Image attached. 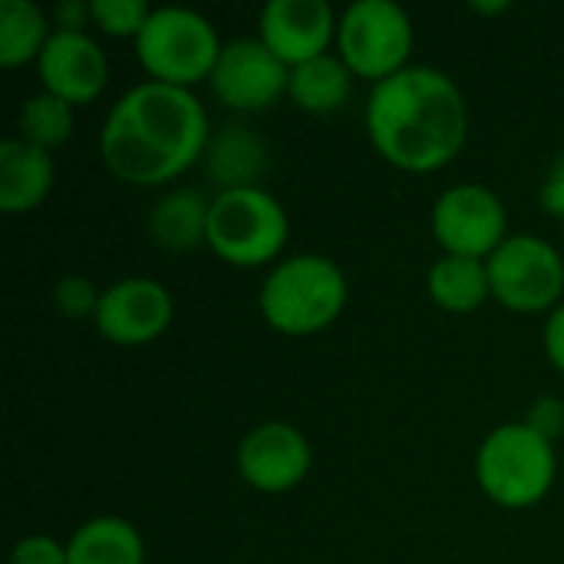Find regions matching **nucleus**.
<instances>
[{
	"instance_id": "f257e3e1",
	"label": "nucleus",
	"mask_w": 564,
	"mask_h": 564,
	"mask_svg": "<svg viewBox=\"0 0 564 564\" xmlns=\"http://www.w3.org/2000/svg\"><path fill=\"white\" fill-rule=\"evenodd\" d=\"M208 139V112L192 89L145 79L112 102L99 129V159L112 178L155 188L198 165Z\"/></svg>"
},
{
	"instance_id": "f03ea898",
	"label": "nucleus",
	"mask_w": 564,
	"mask_h": 564,
	"mask_svg": "<svg viewBox=\"0 0 564 564\" xmlns=\"http://www.w3.org/2000/svg\"><path fill=\"white\" fill-rule=\"evenodd\" d=\"M367 132L387 165L410 175H433L463 152L469 106L449 73L406 66L370 89Z\"/></svg>"
},
{
	"instance_id": "7ed1b4c3",
	"label": "nucleus",
	"mask_w": 564,
	"mask_h": 564,
	"mask_svg": "<svg viewBox=\"0 0 564 564\" xmlns=\"http://www.w3.org/2000/svg\"><path fill=\"white\" fill-rule=\"evenodd\" d=\"M347 297L344 268L327 254L304 251L281 258L268 271L258 307L271 330L284 337H314L344 317Z\"/></svg>"
},
{
	"instance_id": "20e7f679",
	"label": "nucleus",
	"mask_w": 564,
	"mask_h": 564,
	"mask_svg": "<svg viewBox=\"0 0 564 564\" xmlns=\"http://www.w3.org/2000/svg\"><path fill=\"white\" fill-rule=\"evenodd\" d=\"M555 443L539 436L525 420L496 426L476 449V482L499 509H535L555 489Z\"/></svg>"
},
{
	"instance_id": "39448f33",
	"label": "nucleus",
	"mask_w": 564,
	"mask_h": 564,
	"mask_svg": "<svg viewBox=\"0 0 564 564\" xmlns=\"http://www.w3.org/2000/svg\"><path fill=\"white\" fill-rule=\"evenodd\" d=\"M291 238L284 205L261 185L228 188L212 198L205 245L231 268H264L281 261Z\"/></svg>"
},
{
	"instance_id": "423d86ee",
	"label": "nucleus",
	"mask_w": 564,
	"mask_h": 564,
	"mask_svg": "<svg viewBox=\"0 0 564 564\" xmlns=\"http://www.w3.org/2000/svg\"><path fill=\"white\" fill-rule=\"evenodd\" d=\"M225 43L208 17L185 7H159L152 10L149 23L135 36L139 66L149 73L152 83L195 89L208 83Z\"/></svg>"
},
{
	"instance_id": "0eeeda50",
	"label": "nucleus",
	"mask_w": 564,
	"mask_h": 564,
	"mask_svg": "<svg viewBox=\"0 0 564 564\" xmlns=\"http://www.w3.org/2000/svg\"><path fill=\"white\" fill-rule=\"evenodd\" d=\"M334 53L373 86L403 73L413 53V20L393 0H354L337 20Z\"/></svg>"
},
{
	"instance_id": "6e6552de",
	"label": "nucleus",
	"mask_w": 564,
	"mask_h": 564,
	"mask_svg": "<svg viewBox=\"0 0 564 564\" xmlns=\"http://www.w3.org/2000/svg\"><path fill=\"white\" fill-rule=\"evenodd\" d=\"M486 268L492 301L512 314H552L562 304L564 258L539 235H509Z\"/></svg>"
},
{
	"instance_id": "1a4fd4ad",
	"label": "nucleus",
	"mask_w": 564,
	"mask_h": 564,
	"mask_svg": "<svg viewBox=\"0 0 564 564\" xmlns=\"http://www.w3.org/2000/svg\"><path fill=\"white\" fill-rule=\"evenodd\" d=\"M430 225L443 254L456 258L489 261L509 238L506 202L489 185L476 182H463L440 192Z\"/></svg>"
},
{
	"instance_id": "9d476101",
	"label": "nucleus",
	"mask_w": 564,
	"mask_h": 564,
	"mask_svg": "<svg viewBox=\"0 0 564 564\" xmlns=\"http://www.w3.org/2000/svg\"><path fill=\"white\" fill-rule=\"evenodd\" d=\"M172 321L175 301L165 284L152 278H122L102 291L93 327L112 347H145L155 344Z\"/></svg>"
},
{
	"instance_id": "9b49d317",
	"label": "nucleus",
	"mask_w": 564,
	"mask_h": 564,
	"mask_svg": "<svg viewBox=\"0 0 564 564\" xmlns=\"http://www.w3.org/2000/svg\"><path fill=\"white\" fill-rule=\"evenodd\" d=\"M235 466L254 492L281 496L307 479L314 466V449L297 426L284 420H268L245 433L235 453Z\"/></svg>"
},
{
	"instance_id": "f8f14e48",
	"label": "nucleus",
	"mask_w": 564,
	"mask_h": 564,
	"mask_svg": "<svg viewBox=\"0 0 564 564\" xmlns=\"http://www.w3.org/2000/svg\"><path fill=\"white\" fill-rule=\"evenodd\" d=\"M208 83L215 99L231 112H261L288 96L291 69L258 36H245L225 43Z\"/></svg>"
},
{
	"instance_id": "ddd939ff",
	"label": "nucleus",
	"mask_w": 564,
	"mask_h": 564,
	"mask_svg": "<svg viewBox=\"0 0 564 564\" xmlns=\"http://www.w3.org/2000/svg\"><path fill=\"white\" fill-rule=\"evenodd\" d=\"M337 13L327 0H271L258 17V40L288 66H301L330 53L337 40Z\"/></svg>"
},
{
	"instance_id": "4468645a",
	"label": "nucleus",
	"mask_w": 564,
	"mask_h": 564,
	"mask_svg": "<svg viewBox=\"0 0 564 564\" xmlns=\"http://www.w3.org/2000/svg\"><path fill=\"white\" fill-rule=\"evenodd\" d=\"M36 76L43 93L76 106H89L102 96L109 83V59L89 33L53 30L50 43L36 59Z\"/></svg>"
},
{
	"instance_id": "2eb2a0df",
	"label": "nucleus",
	"mask_w": 564,
	"mask_h": 564,
	"mask_svg": "<svg viewBox=\"0 0 564 564\" xmlns=\"http://www.w3.org/2000/svg\"><path fill=\"white\" fill-rule=\"evenodd\" d=\"M56 182L53 155L10 135L0 142V208L7 215H26L40 208Z\"/></svg>"
},
{
	"instance_id": "dca6fc26",
	"label": "nucleus",
	"mask_w": 564,
	"mask_h": 564,
	"mask_svg": "<svg viewBox=\"0 0 564 564\" xmlns=\"http://www.w3.org/2000/svg\"><path fill=\"white\" fill-rule=\"evenodd\" d=\"M205 175L218 185V192L228 188H248L258 185V178L268 169V149L248 126H221L212 132L208 149L202 155Z\"/></svg>"
},
{
	"instance_id": "f3484780",
	"label": "nucleus",
	"mask_w": 564,
	"mask_h": 564,
	"mask_svg": "<svg viewBox=\"0 0 564 564\" xmlns=\"http://www.w3.org/2000/svg\"><path fill=\"white\" fill-rule=\"evenodd\" d=\"M69 564H145V542L129 519L96 516L66 542Z\"/></svg>"
},
{
	"instance_id": "a211bd4d",
	"label": "nucleus",
	"mask_w": 564,
	"mask_h": 564,
	"mask_svg": "<svg viewBox=\"0 0 564 564\" xmlns=\"http://www.w3.org/2000/svg\"><path fill=\"white\" fill-rule=\"evenodd\" d=\"M208 208L212 202L195 188L165 192L149 215V235L165 251H192L205 245L208 235Z\"/></svg>"
},
{
	"instance_id": "6ab92c4d",
	"label": "nucleus",
	"mask_w": 564,
	"mask_h": 564,
	"mask_svg": "<svg viewBox=\"0 0 564 564\" xmlns=\"http://www.w3.org/2000/svg\"><path fill=\"white\" fill-rule=\"evenodd\" d=\"M354 93V73L344 66L337 53H324L291 69L288 96L307 116H330L337 112Z\"/></svg>"
},
{
	"instance_id": "aec40b11",
	"label": "nucleus",
	"mask_w": 564,
	"mask_h": 564,
	"mask_svg": "<svg viewBox=\"0 0 564 564\" xmlns=\"http://www.w3.org/2000/svg\"><path fill=\"white\" fill-rule=\"evenodd\" d=\"M426 288H430L433 304L446 314H473L486 301H492L489 268L486 261H476V258L440 254L430 268Z\"/></svg>"
},
{
	"instance_id": "412c9836",
	"label": "nucleus",
	"mask_w": 564,
	"mask_h": 564,
	"mask_svg": "<svg viewBox=\"0 0 564 564\" xmlns=\"http://www.w3.org/2000/svg\"><path fill=\"white\" fill-rule=\"evenodd\" d=\"M50 20L53 17H46V10L33 0H0V66H36L43 46L56 30L50 26Z\"/></svg>"
},
{
	"instance_id": "4be33fe9",
	"label": "nucleus",
	"mask_w": 564,
	"mask_h": 564,
	"mask_svg": "<svg viewBox=\"0 0 564 564\" xmlns=\"http://www.w3.org/2000/svg\"><path fill=\"white\" fill-rule=\"evenodd\" d=\"M73 126H76V109L50 93H36L30 99L20 102V112H17V135L43 152H53L59 145L69 142L73 135Z\"/></svg>"
},
{
	"instance_id": "5701e85b",
	"label": "nucleus",
	"mask_w": 564,
	"mask_h": 564,
	"mask_svg": "<svg viewBox=\"0 0 564 564\" xmlns=\"http://www.w3.org/2000/svg\"><path fill=\"white\" fill-rule=\"evenodd\" d=\"M89 10H93V26L99 33L132 43L152 17V7L145 0H93Z\"/></svg>"
},
{
	"instance_id": "b1692460",
	"label": "nucleus",
	"mask_w": 564,
	"mask_h": 564,
	"mask_svg": "<svg viewBox=\"0 0 564 564\" xmlns=\"http://www.w3.org/2000/svg\"><path fill=\"white\" fill-rule=\"evenodd\" d=\"M99 297H102V291L89 278H79V274H66L53 288V304L69 321H83V317L93 321L99 311Z\"/></svg>"
},
{
	"instance_id": "393cba45",
	"label": "nucleus",
	"mask_w": 564,
	"mask_h": 564,
	"mask_svg": "<svg viewBox=\"0 0 564 564\" xmlns=\"http://www.w3.org/2000/svg\"><path fill=\"white\" fill-rule=\"evenodd\" d=\"M10 564H69V558L66 545L53 535H23L10 552Z\"/></svg>"
},
{
	"instance_id": "a878e982",
	"label": "nucleus",
	"mask_w": 564,
	"mask_h": 564,
	"mask_svg": "<svg viewBox=\"0 0 564 564\" xmlns=\"http://www.w3.org/2000/svg\"><path fill=\"white\" fill-rule=\"evenodd\" d=\"M525 423H529L539 436H545V440L555 443L564 433V400H558V397H539V400L529 406Z\"/></svg>"
},
{
	"instance_id": "bb28decb",
	"label": "nucleus",
	"mask_w": 564,
	"mask_h": 564,
	"mask_svg": "<svg viewBox=\"0 0 564 564\" xmlns=\"http://www.w3.org/2000/svg\"><path fill=\"white\" fill-rule=\"evenodd\" d=\"M539 205H542L545 215L564 221V155L552 162V169H549V175H545V182L539 188Z\"/></svg>"
},
{
	"instance_id": "cd10ccee",
	"label": "nucleus",
	"mask_w": 564,
	"mask_h": 564,
	"mask_svg": "<svg viewBox=\"0 0 564 564\" xmlns=\"http://www.w3.org/2000/svg\"><path fill=\"white\" fill-rule=\"evenodd\" d=\"M542 347H545V357L549 364L564 377V304H558L549 317H545V327H542Z\"/></svg>"
},
{
	"instance_id": "c85d7f7f",
	"label": "nucleus",
	"mask_w": 564,
	"mask_h": 564,
	"mask_svg": "<svg viewBox=\"0 0 564 564\" xmlns=\"http://www.w3.org/2000/svg\"><path fill=\"white\" fill-rule=\"evenodd\" d=\"M53 23H56V30L86 33V23H93V10H89V3L63 0V3H56V7H53Z\"/></svg>"
},
{
	"instance_id": "c756f323",
	"label": "nucleus",
	"mask_w": 564,
	"mask_h": 564,
	"mask_svg": "<svg viewBox=\"0 0 564 564\" xmlns=\"http://www.w3.org/2000/svg\"><path fill=\"white\" fill-rule=\"evenodd\" d=\"M509 10V3L506 0H496V3H473V13H482V17H496V13H506Z\"/></svg>"
}]
</instances>
